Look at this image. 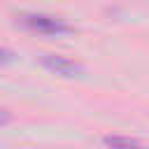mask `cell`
<instances>
[{"mask_svg": "<svg viewBox=\"0 0 149 149\" xmlns=\"http://www.w3.org/2000/svg\"><path fill=\"white\" fill-rule=\"evenodd\" d=\"M9 121H12V114H9L7 109H2V107H0V128H2V126H7Z\"/></svg>", "mask_w": 149, "mask_h": 149, "instance_id": "obj_5", "label": "cell"}, {"mask_svg": "<svg viewBox=\"0 0 149 149\" xmlns=\"http://www.w3.org/2000/svg\"><path fill=\"white\" fill-rule=\"evenodd\" d=\"M16 19L23 28H28L30 33H37V35L61 37V35H68L74 30L65 19L54 16V14H44V12H21Z\"/></svg>", "mask_w": 149, "mask_h": 149, "instance_id": "obj_1", "label": "cell"}, {"mask_svg": "<svg viewBox=\"0 0 149 149\" xmlns=\"http://www.w3.org/2000/svg\"><path fill=\"white\" fill-rule=\"evenodd\" d=\"M14 61H16V54H14L12 49H5V47H0V65L14 63Z\"/></svg>", "mask_w": 149, "mask_h": 149, "instance_id": "obj_4", "label": "cell"}, {"mask_svg": "<svg viewBox=\"0 0 149 149\" xmlns=\"http://www.w3.org/2000/svg\"><path fill=\"white\" fill-rule=\"evenodd\" d=\"M102 142L107 149H144L135 137H128V135H105Z\"/></svg>", "mask_w": 149, "mask_h": 149, "instance_id": "obj_3", "label": "cell"}, {"mask_svg": "<svg viewBox=\"0 0 149 149\" xmlns=\"http://www.w3.org/2000/svg\"><path fill=\"white\" fill-rule=\"evenodd\" d=\"M40 63H42L49 72L61 74V77H74V74L81 72V65H79L77 61H72V58H68V56H61V54H44V56L40 58Z\"/></svg>", "mask_w": 149, "mask_h": 149, "instance_id": "obj_2", "label": "cell"}]
</instances>
